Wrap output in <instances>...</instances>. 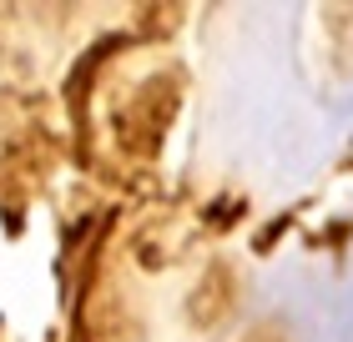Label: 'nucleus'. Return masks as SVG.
Segmentation results:
<instances>
[{"label": "nucleus", "mask_w": 353, "mask_h": 342, "mask_svg": "<svg viewBox=\"0 0 353 342\" xmlns=\"http://www.w3.org/2000/svg\"><path fill=\"white\" fill-rule=\"evenodd\" d=\"M243 342H288V337H283L278 328H252V332H248Z\"/></svg>", "instance_id": "nucleus-1"}]
</instances>
